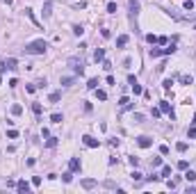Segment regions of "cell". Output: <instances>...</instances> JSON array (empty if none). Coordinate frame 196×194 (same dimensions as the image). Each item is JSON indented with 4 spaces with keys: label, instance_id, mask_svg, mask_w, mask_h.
<instances>
[{
    "label": "cell",
    "instance_id": "1",
    "mask_svg": "<svg viewBox=\"0 0 196 194\" xmlns=\"http://www.w3.org/2000/svg\"><path fill=\"white\" fill-rule=\"evenodd\" d=\"M46 48H48V44L43 41V39H37V41H30V44H25V50L27 55H43L46 53Z\"/></svg>",
    "mask_w": 196,
    "mask_h": 194
},
{
    "label": "cell",
    "instance_id": "2",
    "mask_svg": "<svg viewBox=\"0 0 196 194\" xmlns=\"http://www.w3.org/2000/svg\"><path fill=\"white\" fill-rule=\"evenodd\" d=\"M66 64L73 69V73H78V75H82V73H85V62H82L80 57H68Z\"/></svg>",
    "mask_w": 196,
    "mask_h": 194
},
{
    "label": "cell",
    "instance_id": "3",
    "mask_svg": "<svg viewBox=\"0 0 196 194\" xmlns=\"http://www.w3.org/2000/svg\"><path fill=\"white\" fill-rule=\"evenodd\" d=\"M128 7H130V21L137 23V16H139V2H137V0H128Z\"/></svg>",
    "mask_w": 196,
    "mask_h": 194
},
{
    "label": "cell",
    "instance_id": "4",
    "mask_svg": "<svg viewBox=\"0 0 196 194\" xmlns=\"http://www.w3.org/2000/svg\"><path fill=\"white\" fill-rule=\"evenodd\" d=\"M82 142H85V146H89V149H98V146H101V139H94L91 135H85Z\"/></svg>",
    "mask_w": 196,
    "mask_h": 194
},
{
    "label": "cell",
    "instance_id": "5",
    "mask_svg": "<svg viewBox=\"0 0 196 194\" xmlns=\"http://www.w3.org/2000/svg\"><path fill=\"white\" fill-rule=\"evenodd\" d=\"M137 144H139L141 149H148V146H153V137H148V135H141V137H137Z\"/></svg>",
    "mask_w": 196,
    "mask_h": 194
},
{
    "label": "cell",
    "instance_id": "6",
    "mask_svg": "<svg viewBox=\"0 0 196 194\" xmlns=\"http://www.w3.org/2000/svg\"><path fill=\"white\" fill-rule=\"evenodd\" d=\"M160 110H162L164 114H169L171 119H176V114H173V110H171V105H169V101H162V103H160Z\"/></svg>",
    "mask_w": 196,
    "mask_h": 194
},
{
    "label": "cell",
    "instance_id": "7",
    "mask_svg": "<svg viewBox=\"0 0 196 194\" xmlns=\"http://www.w3.org/2000/svg\"><path fill=\"white\" fill-rule=\"evenodd\" d=\"M16 190H18V192H21V194H23V192H30V183H27V180H18V183H16Z\"/></svg>",
    "mask_w": 196,
    "mask_h": 194
},
{
    "label": "cell",
    "instance_id": "8",
    "mask_svg": "<svg viewBox=\"0 0 196 194\" xmlns=\"http://www.w3.org/2000/svg\"><path fill=\"white\" fill-rule=\"evenodd\" d=\"M52 14V0H46L43 2V18H48Z\"/></svg>",
    "mask_w": 196,
    "mask_h": 194
},
{
    "label": "cell",
    "instance_id": "9",
    "mask_svg": "<svg viewBox=\"0 0 196 194\" xmlns=\"http://www.w3.org/2000/svg\"><path fill=\"white\" fill-rule=\"evenodd\" d=\"M80 167H82V165H80V160H78V158L68 160V169H71V171H80Z\"/></svg>",
    "mask_w": 196,
    "mask_h": 194
},
{
    "label": "cell",
    "instance_id": "10",
    "mask_svg": "<svg viewBox=\"0 0 196 194\" xmlns=\"http://www.w3.org/2000/svg\"><path fill=\"white\" fill-rule=\"evenodd\" d=\"M119 105L123 107V110H132V103H130L128 96H121V98H119Z\"/></svg>",
    "mask_w": 196,
    "mask_h": 194
},
{
    "label": "cell",
    "instance_id": "11",
    "mask_svg": "<svg viewBox=\"0 0 196 194\" xmlns=\"http://www.w3.org/2000/svg\"><path fill=\"white\" fill-rule=\"evenodd\" d=\"M96 185H98V183H96L94 178H85V180H82V187H85V190H94Z\"/></svg>",
    "mask_w": 196,
    "mask_h": 194
},
{
    "label": "cell",
    "instance_id": "12",
    "mask_svg": "<svg viewBox=\"0 0 196 194\" xmlns=\"http://www.w3.org/2000/svg\"><path fill=\"white\" fill-rule=\"evenodd\" d=\"M60 82L64 85V87H71V85L75 82V78H73V75H64V78H60Z\"/></svg>",
    "mask_w": 196,
    "mask_h": 194
},
{
    "label": "cell",
    "instance_id": "13",
    "mask_svg": "<svg viewBox=\"0 0 196 194\" xmlns=\"http://www.w3.org/2000/svg\"><path fill=\"white\" fill-rule=\"evenodd\" d=\"M128 41H130V37H128V34H121L119 39H116V48H123V46L128 44Z\"/></svg>",
    "mask_w": 196,
    "mask_h": 194
},
{
    "label": "cell",
    "instance_id": "14",
    "mask_svg": "<svg viewBox=\"0 0 196 194\" xmlns=\"http://www.w3.org/2000/svg\"><path fill=\"white\" fill-rule=\"evenodd\" d=\"M16 60H14V57H7V60H5V66H7V69L9 71H14V69H18V66H16Z\"/></svg>",
    "mask_w": 196,
    "mask_h": 194
},
{
    "label": "cell",
    "instance_id": "15",
    "mask_svg": "<svg viewBox=\"0 0 196 194\" xmlns=\"http://www.w3.org/2000/svg\"><path fill=\"white\" fill-rule=\"evenodd\" d=\"M103 60H105V50H103V48H98V50L94 53V62L98 64V62H103Z\"/></svg>",
    "mask_w": 196,
    "mask_h": 194
},
{
    "label": "cell",
    "instance_id": "16",
    "mask_svg": "<svg viewBox=\"0 0 196 194\" xmlns=\"http://www.w3.org/2000/svg\"><path fill=\"white\" fill-rule=\"evenodd\" d=\"M185 178H187V180H189V183H194V180H196V171H192V169H185Z\"/></svg>",
    "mask_w": 196,
    "mask_h": 194
},
{
    "label": "cell",
    "instance_id": "17",
    "mask_svg": "<svg viewBox=\"0 0 196 194\" xmlns=\"http://www.w3.org/2000/svg\"><path fill=\"white\" fill-rule=\"evenodd\" d=\"M60 98H62V94H60V91H52L50 96H48V101H50V103H60Z\"/></svg>",
    "mask_w": 196,
    "mask_h": 194
},
{
    "label": "cell",
    "instance_id": "18",
    "mask_svg": "<svg viewBox=\"0 0 196 194\" xmlns=\"http://www.w3.org/2000/svg\"><path fill=\"white\" fill-rule=\"evenodd\" d=\"M11 114H14V116H18V114H23V107L18 105V103H14V105H11Z\"/></svg>",
    "mask_w": 196,
    "mask_h": 194
},
{
    "label": "cell",
    "instance_id": "19",
    "mask_svg": "<svg viewBox=\"0 0 196 194\" xmlns=\"http://www.w3.org/2000/svg\"><path fill=\"white\" fill-rule=\"evenodd\" d=\"M25 16L30 18V21H32V23H34V25H37V27H39V21L34 18V11H32V9H25Z\"/></svg>",
    "mask_w": 196,
    "mask_h": 194
},
{
    "label": "cell",
    "instance_id": "20",
    "mask_svg": "<svg viewBox=\"0 0 196 194\" xmlns=\"http://www.w3.org/2000/svg\"><path fill=\"white\" fill-rule=\"evenodd\" d=\"M32 112L37 116H41V112H43V107H41V103H32Z\"/></svg>",
    "mask_w": 196,
    "mask_h": 194
},
{
    "label": "cell",
    "instance_id": "21",
    "mask_svg": "<svg viewBox=\"0 0 196 194\" xmlns=\"http://www.w3.org/2000/svg\"><path fill=\"white\" fill-rule=\"evenodd\" d=\"M176 53V44H171V46H167V48H162V55H173Z\"/></svg>",
    "mask_w": 196,
    "mask_h": 194
},
{
    "label": "cell",
    "instance_id": "22",
    "mask_svg": "<svg viewBox=\"0 0 196 194\" xmlns=\"http://www.w3.org/2000/svg\"><path fill=\"white\" fill-rule=\"evenodd\" d=\"M148 57H162V50L160 48H151L148 50Z\"/></svg>",
    "mask_w": 196,
    "mask_h": 194
},
{
    "label": "cell",
    "instance_id": "23",
    "mask_svg": "<svg viewBox=\"0 0 196 194\" xmlns=\"http://www.w3.org/2000/svg\"><path fill=\"white\" fill-rule=\"evenodd\" d=\"M96 98H98V101H107V91H103V89H96Z\"/></svg>",
    "mask_w": 196,
    "mask_h": 194
},
{
    "label": "cell",
    "instance_id": "24",
    "mask_svg": "<svg viewBox=\"0 0 196 194\" xmlns=\"http://www.w3.org/2000/svg\"><path fill=\"white\" fill-rule=\"evenodd\" d=\"M130 178H132V183H139V180L144 178V174H139V171H132V174H130Z\"/></svg>",
    "mask_w": 196,
    "mask_h": 194
},
{
    "label": "cell",
    "instance_id": "25",
    "mask_svg": "<svg viewBox=\"0 0 196 194\" xmlns=\"http://www.w3.org/2000/svg\"><path fill=\"white\" fill-rule=\"evenodd\" d=\"M62 119H64V116H62L60 112H55V114H50V121H52V124H62Z\"/></svg>",
    "mask_w": 196,
    "mask_h": 194
},
{
    "label": "cell",
    "instance_id": "26",
    "mask_svg": "<svg viewBox=\"0 0 196 194\" xmlns=\"http://www.w3.org/2000/svg\"><path fill=\"white\" fill-rule=\"evenodd\" d=\"M167 176H171V167H169V165H164V167H162V174H160V178H167Z\"/></svg>",
    "mask_w": 196,
    "mask_h": 194
},
{
    "label": "cell",
    "instance_id": "27",
    "mask_svg": "<svg viewBox=\"0 0 196 194\" xmlns=\"http://www.w3.org/2000/svg\"><path fill=\"white\" fill-rule=\"evenodd\" d=\"M180 82H182V85H192L194 78H192V75H180Z\"/></svg>",
    "mask_w": 196,
    "mask_h": 194
},
{
    "label": "cell",
    "instance_id": "28",
    "mask_svg": "<svg viewBox=\"0 0 196 194\" xmlns=\"http://www.w3.org/2000/svg\"><path fill=\"white\" fill-rule=\"evenodd\" d=\"M62 178H64V183H71V180H73V171L68 169L66 174H62Z\"/></svg>",
    "mask_w": 196,
    "mask_h": 194
},
{
    "label": "cell",
    "instance_id": "29",
    "mask_svg": "<svg viewBox=\"0 0 196 194\" xmlns=\"http://www.w3.org/2000/svg\"><path fill=\"white\" fill-rule=\"evenodd\" d=\"M182 7L187 9V11H192V9H194V0H185V2H182Z\"/></svg>",
    "mask_w": 196,
    "mask_h": 194
},
{
    "label": "cell",
    "instance_id": "30",
    "mask_svg": "<svg viewBox=\"0 0 196 194\" xmlns=\"http://www.w3.org/2000/svg\"><path fill=\"white\" fill-rule=\"evenodd\" d=\"M107 14H116V2H107Z\"/></svg>",
    "mask_w": 196,
    "mask_h": 194
},
{
    "label": "cell",
    "instance_id": "31",
    "mask_svg": "<svg viewBox=\"0 0 196 194\" xmlns=\"http://www.w3.org/2000/svg\"><path fill=\"white\" fill-rule=\"evenodd\" d=\"M105 187H107V190H121V187H116L114 180H105Z\"/></svg>",
    "mask_w": 196,
    "mask_h": 194
},
{
    "label": "cell",
    "instance_id": "32",
    "mask_svg": "<svg viewBox=\"0 0 196 194\" xmlns=\"http://www.w3.org/2000/svg\"><path fill=\"white\" fill-rule=\"evenodd\" d=\"M96 87H98V80L96 78H91L89 82H87V89H96Z\"/></svg>",
    "mask_w": 196,
    "mask_h": 194
},
{
    "label": "cell",
    "instance_id": "33",
    "mask_svg": "<svg viewBox=\"0 0 196 194\" xmlns=\"http://www.w3.org/2000/svg\"><path fill=\"white\" fill-rule=\"evenodd\" d=\"M7 137H9V139H16V137H18V130L9 128V130H7Z\"/></svg>",
    "mask_w": 196,
    "mask_h": 194
},
{
    "label": "cell",
    "instance_id": "34",
    "mask_svg": "<svg viewBox=\"0 0 196 194\" xmlns=\"http://www.w3.org/2000/svg\"><path fill=\"white\" fill-rule=\"evenodd\" d=\"M187 137H189V139H196V128H194V126L187 128Z\"/></svg>",
    "mask_w": 196,
    "mask_h": 194
},
{
    "label": "cell",
    "instance_id": "35",
    "mask_svg": "<svg viewBox=\"0 0 196 194\" xmlns=\"http://www.w3.org/2000/svg\"><path fill=\"white\" fill-rule=\"evenodd\" d=\"M176 149H178L180 153H185V151H187V144H185V142H178V144H176Z\"/></svg>",
    "mask_w": 196,
    "mask_h": 194
},
{
    "label": "cell",
    "instance_id": "36",
    "mask_svg": "<svg viewBox=\"0 0 196 194\" xmlns=\"http://www.w3.org/2000/svg\"><path fill=\"white\" fill-rule=\"evenodd\" d=\"M82 32H85V27H82V25H73V34H78V37H80Z\"/></svg>",
    "mask_w": 196,
    "mask_h": 194
},
{
    "label": "cell",
    "instance_id": "37",
    "mask_svg": "<svg viewBox=\"0 0 196 194\" xmlns=\"http://www.w3.org/2000/svg\"><path fill=\"white\" fill-rule=\"evenodd\" d=\"M146 41H148V44H157V37L155 34H146Z\"/></svg>",
    "mask_w": 196,
    "mask_h": 194
},
{
    "label": "cell",
    "instance_id": "38",
    "mask_svg": "<svg viewBox=\"0 0 196 194\" xmlns=\"http://www.w3.org/2000/svg\"><path fill=\"white\" fill-rule=\"evenodd\" d=\"M162 165V158H153L151 160V167H160Z\"/></svg>",
    "mask_w": 196,
    "mask_h": 194
},
{
    "label": "cell",
    "instance_id": "39",
    "mask_svg": "<svg viewBox=\"0 0 196 194\" xmlns=\"http://www.w3.org/2000/svg\"><path fill=\"white\" fill-rule=\"evenodd\" d=\"M130 87H132V91H135V94H141V85H139V82H135V85H130Z\"/></svg>",
    "mask_w": 196,
    "mask_h": 194
},
{
    "label": "cell",
    "instance_id": "40",
    "mask_svg": "<svg viewBox=\"0 0 196 194\" xmlns=\"http://www.w3.org/2000/svg\"><path fill=\"white\" fill-rule=\"evenodd\" d=\"M55 144H57V139H55V137H48V142H46V146H48V149H52Z\"/></svg>",
    "mask_w": 196,
    "mask_h": 194
},
{
    "label": "cell",
    "instance_id": "41",
    "mask_svg": "<svg viewBox=\"0 0 196 194\" xmlns=\"http://www.w3.org/2000/svg\"><path fill=\"white\" fill-rule=\"evenodd\" d=\"M187 167H189V162H187V160H180V162H178V169H182V171H185Z\"/></svg>",
    "mask_w": 196,
    "mask_h": 194
},
{
    "label": "cell",
    "instance_id": "42",
    "mask_svg": "<svg viewBox=\"0 0 196 194\" xmlns=\"http://www.w3.org/2000/svg\"><path fill=\"white\" fill-rule=\"evenodd\" d=\"M103 69H105V71H112V62H110V60H103Z\"/></svg>",
    "mask_w": 196,
    "mask_h": 194
},
{
    "label": "cell",
    "instance_id": "43",
    "mask_svg": "<svg viewBox=\"0 0 196 194\" xmlns=\"http://www.w3.org/2000/svg\"><path fill=\"white\" fill-rule=\"evenodd\" d=\"M128 162L132 165V167H137V165H139V158H135V155H130V158H128Z\"/></svg>",
    "mask_w": 196,
    "mask_h": 194
},
{
    "label": "cell",
    "instance_id": "44",
    "mask_svg": "<svg viewBox=\"0 0 196 194\" xmlns=\"http://www.w3.org/2000/svg\"><path fill=\"white\" fill-rule=\"evenodd\" d=\"M32 185H34V187L41 185V176H34V178H32Z\"/></svg>",
    "mask_w": 196,
    "mask_h": 194
},
{
    "label": "cell",
    "instance_id": "45",
    "mask_svg": "<svg viewBox=\"0 0 196 194\" xmlns=\"http://www.w3.org/2000/svg\"><path fill=\"white\" fill-rule=\"evenodd\" d=\"M171 85H173V80H164V82H162V87L167 89V91H169V89H171Z\"/></svg>",
    "mask_w": 196,
    "mask_h": 194
},
{
    "label": "cell",
    "instance_id": "46",
    "mask_svg": "<svg viewBox=\"0 0 196 194\" xmlns=\"http://www.w3.org/2000/svg\"><path fill=\"white\" fill-rule=\"evenodd\" d=\"M34 85H37V89H43V87H46V78L39 80V82H34Z\"/></svg>",
    "mask_w": 196,
    "mask_h": 194
},
{
    "label": "cell",
    "instance_id": "47",
    "mask_svg": "<svg viewBox=\"0 0 196 194\" xmlns=\"http://www.w3.org/2000/svg\"><path fill=\"white\" fill-rule=\"evenodd\" d=\"M160 153H162V155H169V146H164V144H162V146H160Z\"/></svg>",
    "mask_w": 196,
    "mask_h": 194
},
{
    "label": "cell",
    "instance_id": "48",
    "mask_svg": "<svg viewBox=\"0 0 196 194\" xmlns=\"http://www.w3.org/2000/svg\"><path fill=\"white\" fill-rule=\"evenodd\" d=\"M160 114H162V110H160V107H153V116H155V119H157Z\"/></svg>",
    "mask_w": 196,
    "mask_h": 194
},
{
    "label": "cell",
    "instance_id": "49",
    "mask_svg": "<svg viewBox=\"0 0 196 194\" xmlns=\"http://www.w3.org/2000/svg\"><path fill=\"white\" fill-rule=\"evenodd\" d=\"M73 7H75V9H85V7H87V2H75Z\"/></svg>",
    "mask_w": 196,
    "mask_h": 194
},
{
    "label": "cell",
    "instance_id": "50",
    "mask_svg": "<svg viewBox=\"0 0 196 194\" xmlns=\"http://www.w3.org/2000/svg\"><path fill=\"white\" fill-rule=\"evenodd\" d=\"M192 126H196V114H194V119H192Z\"/></svg>",
    "mask_w": 196,
    "mask_h": 194
},
{
    "label": "cell",
    "instance_id": "51",
    "mask_svg": "<svg viewBox=\"0 0 196 194\" xmlns=\"http://www.w3.org/2000/svg\"><path fill=\"white\" fill-rule=\"evenodd\" d=\"M2 2H7V5H11V2H14V0H2Z\"/></svg>",
    "mask_w": 196,
    "mask_h": 194
}]
</instances>
